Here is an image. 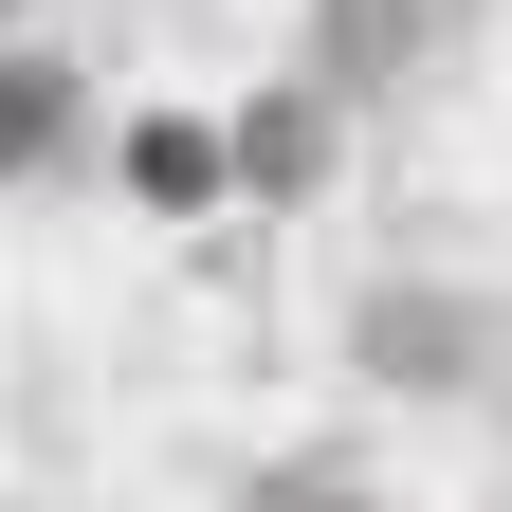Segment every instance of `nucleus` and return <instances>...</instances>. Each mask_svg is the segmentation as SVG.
<instances>
[{
	"mask_svg": "<svg viewBox=\"0 0 512 512\" xmlns=\"http://www.w3.org/2000/svg\"><path fill=\"white\" fill-rule=\"evenodd\" d=\"M128 183H147V202H202L220 147H202V128H147V147H128Z\"/></svg>",
	"mask_w": 512,
	"mask_h": 512,
	"instance_id": "1",
	"label": "nucleus"
},
{
	"mask_svg": "<svg viewBox=\"0 0 512 512\" xmlns=\"http://www.w3.org/2000/svg\"><path fill=\"white\" fill-rule=\"evenodd\" d=\"M403 37H421V0H330V55H348V74H384Z\"/></svg>",
	"mask_w": 512,
	"mask_h": 512,
	"instance_id": "2",
	"label": "nucleus"
},
{
	"mask_svg": "<svg viewBox=\"0 0 512 512\" xmlns=\"http://www.w3.org/2000/svg\"><path fill=\"white\" fill-rule=\"evenodd\" d=\"M55 110H74V74H0V165H19V147H37Z\"/></svg>",
	"mask_w": 512,
	"mask_h": 512,
	"instance_id": "3",
	"label": "nucleus"
}]
</instances>
